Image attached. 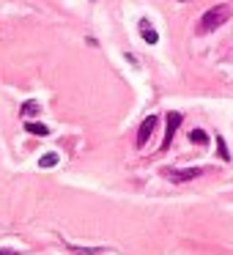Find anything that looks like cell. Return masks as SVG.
Here are the masks:
<instances>
[{
    "label": "cell",
    "instance_id": "cell-7",
    "mask_svg": "<svg viewBox=\"0 0 233 255\" xmlns=\"http://www.w3.org/2000/svg\"><path fill=\"white\" fill-rule=\"evenodd\" d=\"M39 110H41V105H39V102H33V99H30V102H25V105L19 107L22 118H33V116H39Z\"/></svg>",
    "mask_w": 233,
    "mask_h": 255
},
{
    "label": "cell",
    "instance_id": "cell-11",
    "mask_svg": "<svg viewBox=\"0 0 233 255\" xmlns=\"http://www.w3.org/2000/svg\"><path fill=\"white\" fill-rule=\"evenodd\" d=\"M39 165H41V167H55V165H58V154H44V156L39 159Z\"/></svg>",
    "mask_w": 233,
    "mask_h": 255
},
{
    "label": "cell",
    "instance_id": "cell-2",
    "mask_svg": "<svg viewBox=\"0 0 233 255\" xmlns=\"http://www.w3.org/2000/svg\"><path fill=\"white\" fill-rule=\"evenodd\" d=\"M165 178H170L173 184H184V181H192V178H198L200 173V167H187V170H173V167H165Z\"/></svg>",
    "mask_w": 233,
    "mask_h": 255
},
{
    "label": "cell",
    "instance_id": "cell-10",
    "mask_svg": "<svg viewBox=\"0 0 233 255\" xmlns=\"http://www.w3.org/2000/svg\"><path fill=\"white\" fill-rule=\"evenodd\" d=\"M217 154H220L225 162H231V151H228V145H225V140H222V137H217Z\"/></svg>",
    "mask_w": 233,
    "mask_h": 255
},
{
    "label": "cell",
    "instance_id": "cell-9",
    "mask_svg": "<svg viewBox=\"0 0 233 255\" xmlns=\"http://www.w3.org/2000/svg\"><path fill=\"white\" fill-rule=\"evenodd\" d=\"M69 250H74L77 255H99L102 247H74V244H69Z\"/></svg>",
    "mask_w": 233,
    "mask_h": 255
},
{
    "label": "cell",
    "instance_id": "cell-8",
    "mask_svg": "<svg viewBox=\"0 0 233 255\" xmlns=\"http://www.w3.org/2000/svg\"><path fill=\"white\" fill-rule=\"evenodd\" d=\"M189 140H192V143H198V145H206V143H209V137H206L203 129H192V132H189Z\"/></svg>",
    "mask_w": 233,
    "mask_h": 255
},
{
    "label": "cell",
    "instance_id": "cell-4",
    "mask_svg": "<svg viewBox=\"0 0 233 255\" xmlns=\"http://www.w3.org/2000/svg\"><path fill=\"white\" fill-rule=\"evenodd\" d=\"M156 124H159V118H156V116H148L143 124H140V132H137V148H143V145L148 143V137L154 134Z\"/></svg>",
    "mask_w": 233,
    "mask_h": 255
},
{
    "label": "cell",
    "instance_id": "cell-12",
    "mask_svg": "<svg viewBox=\"0 0 233 255\" xmlns=\"http://www.w3.org/2000/svg\"><path fill=\"white\" fill-rule=\"evenodd\" d=\"M0 255H19L17 250H0Z\"/></svg>",
    "mask_w": 233,
    "mask_h": 255
},
{
    "label": "cell",
    "instance_id": "cell-5",
    "mask_svg": "<svg viewBox=\"0 0 233 255\" xmlns=\"http://www.w3.org/2000/svg\"><path fill=\"white\" fill-rule=\"evenodd\" d=\"M140 36H143L148 44H156V41H159V33L154 30V25H151L148 19H140Z\"/></svg>",
    "mask_w": 233,
    "mask_h": 255
},
{
    "label": "cell",
    "instance_id": "cell-6",
    "mask_svg": "<svg viewBox=\"0 0 233 255\" xmlns=\"http://www.w3.org/2000/svg\"><path fill=\"white\" fill-rule=\"evenodd\" d=\"M25 129H28L30 134H36V137H47V134H50V127H47V124H39V121H28Z\"/></svg>",
    "mask_w": 233,
    "mask_h": 255
},
{
    "label": "cell",
    "instance_id": "cell-1",
    "mask_svg": "<svg viewBox=\"0 0 233 255\" xmlns=\"http://www.w3.org/2000/svg\"><path fill=\"white\" fill-rule=\"evenodd\" d=\"M228 17H231V6H225V3H220V6H211L209 11L200 17L198 33H211V30H220V25H225Z\"/></svg>",
    "mask_w": 233,
    "mask_h": 255
},
{
    "label": "cell",
    "instance_id": "cell-3",
    "mask_svg": "<svg viewBox=\"0 0 233 255\" xmlns=\"http://www.w3.org/2000/svg\"><path fill=\"white\" fill-rule=\"evenodd\" d=\"M178 127H181V113H167V129H165V140H162V151L170 148L173 134H176Z\"/></svg>",
    "mask_w": 233,
    "mask_h": 255
}]
</instances>
